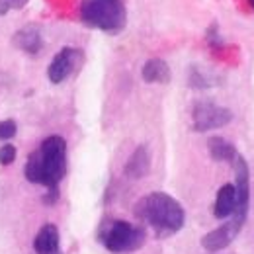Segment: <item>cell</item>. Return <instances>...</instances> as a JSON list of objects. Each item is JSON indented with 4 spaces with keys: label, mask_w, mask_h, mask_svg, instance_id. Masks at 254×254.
Instances as JSON below:
<instances>
[{
    "label": "cell",
    "mask_w": 254,
    "mask_h": 254,
    "mask_svg": "<svg viewBox=\"0 0 254 254\" xmlns=\"http://www.w3.org/2000/svg\"><path fill=\"white\" fill-rule=\"evenodd\" d=\"M64 172H66V143L59 135L47 137L39 145V149L30 155L24 168V174L32 184L47 186L49 190H57Z\"/></svg>",
    "instance_id": "1"
},
{
    "label": "cell",
    "mask_w": 254,
    "mask_h": 254,
    "mask_svg": "<svg viewBox=\"0 0 254 254\" xmlns=\"http://www.w3.org/2000/svg\"><path fill=\"white\" fill-rule=\"evenodd\" d=\"M137 215L139 219L149 223L157 235H172L182 229L184 225V209L182 205L164 191H153L145 195L137 203Z\"/></svg>",
    "instance_id": "2"
},
{
    "label": "cell",
    "mask_w": 254,
    "mask_h": 254,
    "mask_svg": "<svg viewBox=\"0 0 254 254\" xmlns=\"http://www.w3.org/2000/svg\"><path fill=\"white\" fill-rule=\"evenodd\" d=\"M80 20L94 30L118 33L126 26L127 12L122 0H82Z\"/></svg>",
    "instance_id": "3"
},
{
    "label": "cell",
    "mask_w": 254,
    "mask_h": 254,
    "mask_svg": "<svg viewBox=\"0 0 254 254\" xmlns=\"http://www.w3.org/2000/svg\"><path fill=\"white\" fill-rule=\"evenodd\" d=\"M235 166V193H237V207L233 213V219L229 221V225L241 233L247 213H249V201H251V170L247 160L243 159L241 155H237L233 160Z\"/></svg>",
    "instance_id": "4"
},
{
    "label": "cell",
    "mask_w": 254,
    "mask_h": 254,
    "mask_svg": "<svg viewBox=\"0 0 254 254\" xmlns=\"http://www.w3.org/2000/svg\"><path fill=\"white\" fill-rule=\"evenodd\" d=\"M145 243V235L141 229H135L126 221H114L104 233V245L108 251L120 254L137 251Z\"/></svg>",
    "instance_id": "5"
},
{
    "label": "cell",
    "mask_w": 254,
    "mask_h": 254,
    "mask_svg": "<svg viewBox=\"0 0 254 254\" xmlns=\"http://www.w3.org/2000/svg\"><path fill=\"white\" fill-rule=\"evenodd\" d=\"M191 118H193L195 131H207V129H217V127L227 126L233 120V114L227 108L215 106L211 102H199L193 106Z\"/></svg>",
    "instance_id": "6"
},
{
    "label": "cell",
    "mask_w": 254,
    "mask_h": 254,
    "mask_svg": "<svg viewBox=\"0 0 254 254\" xmlns=\"http://www.w3.org/2000/svg\"><path fill=\"white\" fill-rule=\"evenodd\" d=\"M80 61V51L78 49H70V47H64L61 49L53 61L49 63L47 68V76L53 84H61L64 78H68L72 74V70L76 68V64Z\"/></svg>",
    "instance_id": "7"
},
{
    "label": "cell",
    "mask_w": 254,
    "mask_h": 254,
    "mask_svg": "<svg viewBox=\"0 0 254 254\" xmlns=\"http://www.w3.org/2000/svg\"><path fill=\"white\" fill-rule=\"evenodd\" d=\"M237 235H239V233H237L229 223H225L223 227L211 231V233H207V235L201 239V247H203L205 251H209V253H217V251L227 249V247L233 243V239H235Z\"/></svg>",
    "instance_id": "8"
},
{
    "label": "cell",
    "mask_w": 254,
    "mask_h": 254,
    "mask_svg": "<svg viewBox=\"0 0 254 254\" xmlns=\"http://www.w3.org/2000/svg\"><path fill=\"white\" fill-rule=\"evenodd\" d=\"M14 45L30 55H35L41 51L43 47V39H41V32L37 26H26L22 30L14 33Z\"/></svg>",
    "instance_id": "9"
},
{
    "label": "cell",
    "mask_w": 254,
    "mask_h": 254,
    "mask_svg": "<svg viewBox=\"0 0 254 254\" xmlns=\"http://www.w3.org/2000/svg\"><path fill=\"white\" fill-rule=\"evenodd\" d=\"M149 166H151V157H149V149L145 145H139L133 155L129 157V160L126 162V176L133 178V180H139L143 178L147 172H149Z\"/></svg>",
    "instance_id": "10"
},
{
    "label": "cell",
    "mask_w": 254,
    "mask_h": 254,
    "mask_svg": "<svg viewBox=\"0 0 254 254\" xmlns=\"http://www.w3.org/2000/svg\"><path fill=\"white\" fill-rule=\"evenodd\" d=\"M33 249L37 254H55L59 249V231L55 225L47 223L39 229L33 241Z\"/></svg>",
    "instance_id": "11"
},
{
    "label": "cell",
    "mask_w": 254,
    "mask_h": 254,
    "mask_svg": "<svg viewBox=\"0 0 254 254\" xmlns=\"http://www.w3.org/2000/svg\"><path fill=\"white\" fill-rule=\"evenodd\" d=\"M237 207V193H235V186L233 184H225L221 190L217 191V199H215V217L217 219H227L235 213Z\"/></svg>",
    "instance_id": "12"
},
{
    "label": "cell",
    "mask_w": 254,
    "mask_h": 254,
    "mask_svg": "<svg viewBox=\"0 0 254 254\" xmlns=\"http://www.w3.org/2000/svg\"><path fill=\"white\" fill-rule=\"evenodd\" d=\"M143 78L145 82H168L170 80V68L162 59H151L143 66Z\"/></svg>",
    "instance_id": "13"
},
{
    "label": "cell",
    "mask_w": 254,
    "mask_h": 254,
    "mask_svg": "<svg viewBox=\"0 0 254 254\" xmlns=\"http://www.w3.org/2000/svg\"><path fill=\"white\" fill-rule=\"evenodd\" d=\"M209 153H211V157L215 160H219V162H233L235 157H237V151H235V147L229 143V141H225L223 137H211L209 139Z\"/></svg>",
    "instance_id": "14"
},
{
    "label": "cell",
    "mask_w": 254,
    "mask_h": 254,
    "mask_svg": "<svg viewBox=\"0 0 254 254\" xmlns=\"http://www.w3.org/2000/svg\"><path fill=\"white\" fill-rule=\"evenodd\" d=\"M188 84L193 88H207V86H213L217 84V78L205 70H201L199 66H191L190 68V76H188Z\"/></svg>",
    "instance_id": "15"
},
{
    "label": "cell",
    "mask_w": 254,
    "mask_h": 254,
    "mask_svg": "<svg viewBox=\"0 0 254 254\" xmlns=\"http://www.w3.org/2000/svg\"><path fill=\"white\" fill-rule=\"evenodd\" d=\"M14 160H16V147L10 145V143L2 145V147H0V164L8 166V164H12Z\"/></svg>",
    "instance_id": "16"
},
{
    "label": "cell",
    "mask_w": 254,
    "mask_h": 254,
    "mask_svg": "<svg viewBox=\"0 0 254 254\" xmlns=\"http://www.w3.org/2000/svg\"><path fill=\"white\" fill-rule=\"evenodd\" d=\"M18 127H16V122L14 120H4L0 122V139L6 141V139H12L16 135Z\"/></svg>",
    "instance_id": "17"
},
{
    "label": "cell",
    "mask_w": 254,
    "mask_h": 254,
    "mask_svg": "<svg viewBox=\"0 0 254 254\" xmlns=\"http://www.w3.org/2000/svg\"><path fill=\"white\" fill-rule=\"evenodd\" d=\"M28 4V0H0V16L8 14L10 10H20Z\"/></svg>",
    "instance_id": "18"
},
{
    "label": "cell",
    "mask_w": 254,
    "mask_h": 254,
    "mask_svg": "<svg viewBox=\"0 0 254 254\" xmlns=\"http://www.w3.org/2000/svg\"><path fill=\"white\" fill-rule=\"evenodd\" d=\"M249 2H251V6H253V8H254V0H249Z\"/></svg>",
    "instance_id": "19"
}]
</instances>
